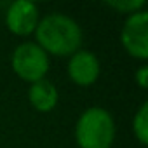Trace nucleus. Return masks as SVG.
<instances>
[{"instance_id":"obj_1","label":"nucleus","mask_w":148,"mask_h":148,"mask_svg":"<svg viewBox=\"0 0 148 148\" xmlns=\"http://www.w3.org/2000/svg\"><path fill=\"white\" fill-rule=\"evenodd\" d=\"M35 44L49 56H71L80 51L82 28L79 23L61 12H52L42 18L35 28Z\"/></svg>"},{"instance_id":"obj_2","label":"nucleus","mask_w":148,"mask_h":148,"mask_svg":"<svg viewBox=\"0 0 148 148\" xmlns=\"http://www.w3.org/2000/svg\"><path fill=\"white\" fill-rule=\"evenodd\" d=\"M75 139L80 148H110L115 139V122L108 110L91 106L77 120Z\"/></svg>"},{"instance_id":"obj_3","label":"nucleus","mask_w":148,"mask_h":148,"mask_svg":"<svg viewBox=\"0 0 148 148\" xmlns=\"http://www.w3.org/2000/svg\"><path fill=\"white\" fill-rule=\"evenodd\" d=\"M11 63L16 75L30 84L42 80L49 71V56L35 42L19 44L12 52Z\"/></svg>"},{"instance_id":"obj_4","label":"nucleus","mask_w":148,"mask_h":148,"mask_svg":"<svg viewBox=\"0 0 148 148\" xmlns=\"http://www.w3.org/2000/svg\"><path fill=\"white\" fill-rule=\"evenodd\" d=\"M124 49L136 59H148V12L139 11L131 14L120 32Z\"/></svg>"},{"instance_id":"obj_5","label":"nucleus","mask_w":148,"mask_h":148,"mask_svg":"<svg viewBox=\"0 0 148 148\" xmlns=\"http://www.w3.org/2000/svg\"><path fill=\"white\" fill-rule=\"evenodd\" d=\"M40 21L38 7L28 0H18L9 4L5 12V25L11 33L18 37H26L35 32L37 25Z\"/></svg>"},{"instance_id":"obj_6","label":"nucleus","mask_w":148,"mask_h":148,"mask_svg":"<svg viewBox=\"0 0 148 148\" xmlns=\"http://www.w3.org/2000/svg\"><path fill=\"white\" fill-rule=\"evenodd\" d=\"M99 61L94 52L89 51H77L75 54L70 56L68 61V77L73 84L80 87L92 86L99 77Z\"/></svg>"},{"instance_id":"obj_7","label":"nucleus","mask_w":148,"mask_h":148,"mask_svg":"<svg viewBox=\"0 0 148 148\" xmlns=\"http://www.w3.org/2000/svg\"><path fill=\"white\" fill-rule=\"evenodd\" d=\"M28 99H30L32 106L37 112L47 113V112H51V110L56 108L58 99H59V92H58L56 86L51 80L42 79V80H38V82H35V84L30 86Z\"/></svg>"},{"instance_id":"obj_8","label":"nucleus","mask_w":148,"mask_h":148,"mask_svg":"<svg viewBox=\"0 0 148 148\" xmlns=\"http://www.w3.org/2000/svg\"><path fill=\"white\" fill-rule=\"evenodd\" d=\"M132 131L141 145H148V103H143L132 119Z\"/></svg>"},{"instance_id":"obj_9","label":"nucleus","mask_w":148,"mask_h":148,"mask_svg":"<svg viewBox=\"0 0 148 148\" xmlns=\"http://www.w3.org/2000/svg\"><path fill=\"white\" fill-rule=\"evenodd\" d=\"M108 7L115 9L117 12H122V14H134V12H139V11H145L146 7V2L145 0H108L106 2Z\"/></svg>"},{"instance_id":"obj_10","label":"nucleus","mask_w":148,"mask_h":148,"mask_svg":"<svg viewBox=\"0 0 148 148\" xmlns=\"http://www.w3.org/2000/svg\"><path fill=\"white\" fill-rule=\"evenodd\" d=\"M134 79H136V82H138V86H139L141 89H146V87H148V66H146V64H143V66L138 68Z\"/></svg>"}]
</instances>
